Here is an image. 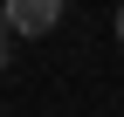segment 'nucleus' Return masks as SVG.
I'll use <instances>...</instances> for the list:
<instances>
[{
	"label": "nucleus",
	"mask_w": 124,
	"mask_h": 117,
	"mask_svg": "<svg viewBox=\"0 0 124 117\" xmlns=\"http://www.w3.org/2000/svg\"><path fill=\"white\" fill-rule=\"evenodd\" d=\"M7 35H21V41H35V35H48V28L62 21V0H7Z\"/></svg>",
	"instance_id": "1"
},
{
	"label": "nucleus",
	"mask_w": 124,
	"mask_h": 117,
	"mask_svg": "<svg viewBox=\"0 0 124 117\" xmlns=\"http://www.w3.org/2000/svg\"><path fill=\"white\" fill-rule=\"evenodd\" d=\"M14 62V35H7V14H0V69Z\"/></svg>",
	"instance_id": "2"
},
{
	"label": "nucleus",
	"mask_w": 124,
	"mask_h": 117,
	"mask_svg": "<svg viewBox=\"0 0 124 117\" xmlns=\"http://www.w3.org/2000/svg\"><path fill=\"white\" fill-rule=\"evenodd\" d=\"M117 41H124V7H117Z\"/></svg>",
	"instance_id": "3"
}]
</instances>
